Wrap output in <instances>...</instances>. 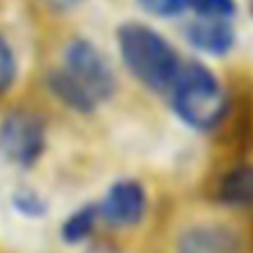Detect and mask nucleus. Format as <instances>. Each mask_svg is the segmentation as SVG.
Returning a JSON list of instances; mask_svg holds the SVG:
<instances>
[{
    "label": "nucleus",
    "mask_w": 253,
    "mask_h": 253,
    "mask_svg": "<svg viewBox=\"0 0 253 253\" xmlns=\"http://www.w3.org/2000/svg\"><path fill=\"white\" fill-rule=\"evenodd\" d=\"M115 72L108 58L87 39H72L63 49V67L49 74V90L67 108L92 112L115 92Z\"/></svg>",
    "instance_id": "1"
},
{
    "label": "nucleus",
    "mask_w": 253,
    "mask_h": 253,
    "mask_svg": "<svg viewBox=\"0 0 253 253\" xmlns=\"http://www.w3.org/2000/svg\"><path fill=\"white\" fill-rule=\"evenodd\" d=\"M175 115L195 130H211L222 121L226 99L220 79L200 61H184L170 90Z\"/></svg>",
    "instance_id": "3"
},
{
    "label": "nucleus",
    "mask_w": 253,
    "mask_h": 253,
    "mask_svg": "<svg viewBox=\"0 0 253 253\" xmlns=\"http://www.w3.org/2000/svg\"><path fill=\"white\" fill-rule=\"evenodd\" d=\"M217 200L233 209H249L253 206V166L242 164V166L231 168L224 172L217 186Z\"/></svg>",
    "instance_id": "9"
},
{
    "label": "nucleus",
    "mask_w": 253,
    "mask_h": 253,
    "mask_svg": "<svg viewBox=\"0 0 253 253\" xmlns=\"http://www.w3.org/2000/svg\"><path fill=\"white\" fill-rule=\"evenodd\" d=\"M16 206L20 213L29 215V217H43L45 213V204L34 191H20L16 195Z\"/></svg>",
    "instance_id": "12"
},
{
    "label": "nucleus",
    "mask_w": 253,
    "mask_h": 253,
    "mask_svg": "<svg viewBox=\"0 0 253 253\" xmlns=\"http://www.w3.org/2000/svg\"><path fill=\"white\" fill-rule=\"evenodd\" d=\"M45 148V128L29 112H11L0 124V150L18 166H34Z\"/></svg>",
    "instance_id": "4"
},
{
    "label": "nucleus",
    "mask_w": 253,
    "mask_h": 253,
    "mask_svg": "<svg viewBox=\"0 0 253 253\" xmlns=\"http://www.w3.org/2000/svg\"><path fill=\"white\" fill-rule=\"evenodd\" d=\"M251 14H253V0H251Z\"/></svg>",
    "instance_id": "13"
},
{
    "label": "nucleus",
    "mask_w": 253,
    "mask_h": 253,
    "mask_svg": "<svg viewBox=\"0 0 253 253\" xmlns=\"http://www.w3.org/2000/svg\"><path fill=\"white\" fill-rule=\"evenodd\" d=\"M186 41L195 49L215 56H224L231 52L235 43V32L231 20L226 18H209V16H195L184 27Z\"/></svg>",
    "instance_id": "7"
},
{
    "label": "nucleus",
    "mask_w": 253,
    "mask_h": 253,
    "mask_svg": "<svg viewBox=\"0 0 253 253\" xmlns=\"http://www.w3.org/2000/svg\"><path fill=\"white\" fill-rule=\"evenodd\" d=\"M139 5L153 16L175 18L186 11H195L197 16L231 20L235 14V0H139Z\"/></svg>",
    "instance_id": "8"
},
{
    "label": "nucleus",
    "mask_w": 253,
    "mask_h": 253,
    "mask_svg": "<svg viewBox=\"0 0 253 253\" xmlns=\"http://www.w3.org/2000/svg\"><path fill=\"white\" fill-rule=\"evenodd\" d=\"M117 45L124 65L141 85L153 92L170 90L184 61L157 29L134 20L124 23L117 29Z\"/></svg>",
    "instance_id": "2"
},
{
    "label": "nucleus",
    "mask_w": 253,
    "mask_h": 253,
    "mask_svg": "<svg viewBox=\"0 0 253 253\" xmlns=\"http://www.w3.org/2000/svg\"><path fill=\"white\" fill-rule=\"evenodd\" d=\"M96 209L103 222L117 229H128V226H137L143 220L148 209V195L137 179H119L108 188Z\"/></svg>",
    "instance_id": "5"
},
{
    "label": "nucleus",
    "mask_w": 253,
    "mask_h": 253,
    "mask_svg": "<svg viewBox=\"0 0 253 253\" xmlns=\"http://www.w3.org/2000/svg\"><path fill=\"white\" fill-rule=\"evenodd\" d=\"M16 79V56L2 36H0V96L11 87Z\"/></svg>",
    "instance_id": "11"
},
{
    "label": "nucleus",
    "mask_w": 253,
    "mask_h": 253,
    "mask_svg": "<svg viewBox=\"0 0 253 253\" xmlns=\"http://www.w3.org/2000/svg\"><path fill=\"white\" fill-rule=\"evenodd\" d=\"M99 209L96 204H87L83 209L74 211V213L67 215V220L61 226V238L67 244H79L87 238V235L94 231L96 222H99Z\"/></svg>",
    "instance_id": "10"
},
{
    "label": "nucleus",
    "mask_w": 253,
    "mask_h": 253,
    "mask_svg": "<svg viewBox=\"0 0 253 253\" xmlns=\"http://www.w3.org/2000/svg\"><path fill=\"white\" fill-rule=\"evenodd\" d=\"M175 253H240V240L224 224H195L177 240Z\"/></svg>",
    "instance_id": "6"
}]
</instances>
